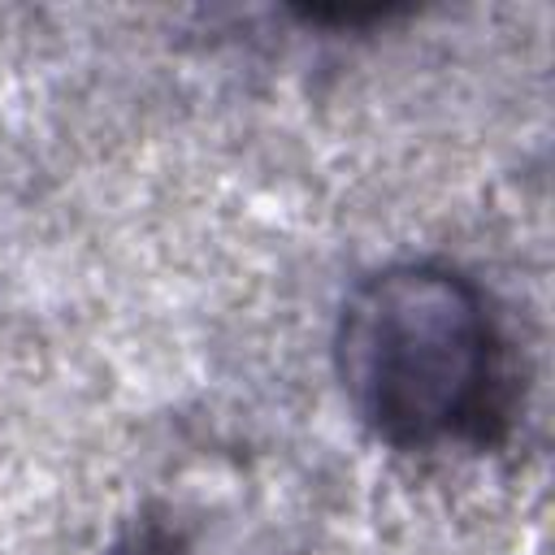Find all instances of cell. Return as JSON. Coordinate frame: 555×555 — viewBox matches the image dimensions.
Here are the masks:
<instances>
[{"mask_svg":"<svg viewBox=\"0 0 555 555\" xmlns=\"http://www.w3.org/2000/svg\"><path fill=\"white\" fill-rule=\"evenodd\" d=\"M330 360L351 416L390 451H499L516 373L486 286L451 260L403 256L356 278Z\"/></svg>","mask_w":555,"mask_h":555,"instance_id":"obj_1","label":"cell"}]
</instances>
